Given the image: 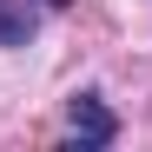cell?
<instances>
[{
	"label": "cell",
	"instance_id": "1",
	"mask_svg": "<svg viewBox=\"0 0 152 152\" xmlns=\"http://www.w3.org/2000/svg\"><path fill=\"white\" fill-rule=\"evenodd\" d=\"M113 132H119V126H113V113L106 106H99V99L93 93H80V99H73V145H113Z\"/></svg>",
	"mask_w": 152,
	"mask_h": 152
},
{
	"label": "cell",
	"instance_id": "2",
	"mask_svg": "<svg viewBox=\"0 0 152 152\" xmlns=\"http://www.w3.org/2000/svg\"><path fill=\"white\" fill-rule=\"evenodd\" d=\"M40 27V13L27 7V0H0V46H27Z\"/></svg>",
	"mask_w": 152,
	"mask_h": 152
}]
</instances>
